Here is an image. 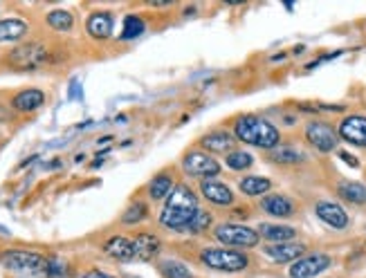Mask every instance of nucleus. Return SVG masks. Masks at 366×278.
Returning a JSON list of instances; mask_svg holds the SVG:
<instances>
[{
    "label": "nucleus",
    "instance_id": "nucleus-1",
    "mask_svg": "<svg viewBox=\"0 0 366 278\" xmlns=\"http://www.w3.org/2000/svg\"><path fill=\"white\" fill-rule=\"evenodd\" d=\"M198 211L200 208H198V198H195V193L187 184H178L171 191V196L166 198V204L160 213V225L171 231L185 233Z\"/></svg>",
    "mask_w": 366,
    "mask_h": 278
},
{
    "label": "nucleus",
    "instance_id": "nucleus-2",
    "mask_svg": "<svg viewBox=\"0 0 366 278\" xmlns=\"http://www.w3.org/2000/svg\"><path fill=\"white\" fill-rule=\"evenodd\" d=\"M234 137L238 142L265 148V150H274L281 142V133L274 123H270L263 117L257 115H243L234 121Z\"/></svg>",
    "mask_w": 366,
    "mask_h": 278
},
{
    "label": "nucleus",
    "instance_id": "nucleus-3",
    "mask_svg": "<svg viewBox=\"0 0 366 278\" xmlns=\"http://www.w3.org/2000/svg\"><path fill=\"white\" fill-rule=\"evenodd\" d=\"M200 262L214 272L236 274V272L247 269L249 258H247V254L232 252V249H227V247H207L200 252Z\"/></svg>",
    "mask_w": 366,
    "mask_h": 278
},
{
    "label": "nucleus",
    "instance_id": "nucleus-4",
    "mask_svg": "<svg viewBox=\"0 0 366 278\" xmlns=\"http://www.w3.org/2000/svg\"><path fill=\"white\" fill-rule=\"evenodd\" d=\"M5 269L11 272H25V274H45L48 265V256L30 252V249H9L3 256H0Z\"/></svg>",
    "mask_w": 366,
    "mask_h": 278
},
{
    "label": "nucleus",
    "instance_id": "nucleus-5",
    "mask_svg": "<svg viewBox=\"0 0 366 278\" xmlns=\"http://www.w3.org/2000/svg\"><path fill=\"white\" fill-rule=\"evenodd\" d=\"M216 240L222 243L225 247H243V249H252L259 245V231L249 229L245 225H234V222H225V225H218L214 229Z\"/></svg>",
    "mask_w": 366,
    "mask_h": 278
},
{
    "label": "nucleus",
    "instance_id": "nucleus-6",
    "mask_svg": "<svg viewBox=\"0 0 366 278\" xmlns=\"http://www.w3.org/2000/svg\"><path fill=\"white\" fill-rule=\"evenodd\" d=\"M48 61V50L41 43H23L9 52V65L14 70H36Z\"/></svg>",
    "mask_w": 366,
    "mask_h": 278
},
{
    "label": "nucleus",
    "instance_id": "nucleus-7",
    "mask_svg": "<svg viewBox=\"0 0 366 278\" xmlns=\"http://www.w3.org/2000/svg\"><path fill=\"white\" fill-rule=\"evenodd\" d=\"M182 169H185L187 175L191 177H205V179H211L220 173V164L207 155V152H200V150H193V152H187L185 160H182Z\"/></svg>",
    "mask_w": 366,
    "mask_h": 278
},
{
    "label": "nucleus",
    "instance_id": "nucleus-8",
    "mask_svg": "<svg viewBox=\"0 0 366 278\" xmlns=\"http://www.w3.org/2000/svg\"><path fill=\"white\" fill-rule=\"evenodd\" d=\"M328 267H330L328 254H311V256H301L299 260H294L288 274L290 278H315L326 272Z\"/></svg>",
    "mask_w": 366,
    "mask_h": 278
},
{
    "label": "nucleus",
    "instance_id": "nucleus-9",
    "mask_svg": "<svg viewBox=\"0 0 366 278\" xmlns=\"http://www.w3.org/2000/svg\"><path fill=\"white\" fill-rule=\"evenodd\" d=\"M306 139L317 150L330 152V150L337 148V139H340V135H337V130L330 126V123H326V121H311L306 126Z\"/></svg>",
    "mask_w": 366,
    "mask_h": 278
},
{
    "label": "nucleus",
    "instance_id": "nucleus-10",
    "mask_svg": "<svg viewBox=\"0 0 366 278\" xmlns=\"http://www.w3.org/2000/svg\"><path fill=\"white\" fill-rule=\"evenodd\" d=\"M337 135L348 144H353L357 148H366V117L364 115L346 117L340 123V128H337Z\"/></svg>",
    "mask_w": 366,
    "mask_h": 278
},
{
    "label": "nucleus",
    "instance_id": "nucleus-11",
    "mask_svg": "<svg viewBox=\"0 0 366 278\" xmlns=\"http://www.w3.org/2000/svg\"><path fill=\"white\" fill-rule=\"evenodd\" d=\"M315 213L317 218L328 225L330 229H346L348 227V213L346 208L340 206L337 202H328V200H321L315 204Z\"/></svg>",
    "mask_w": 366,
    "mask_h": 278
},
{
    "label": "nucleus",
    "instance_id": "nucleus-12",
    "mask_svg": "<svg viewBox=\"0 0 366 278\" xmlns=\"http://www.w3.org/2000/svg\"><path fill=\"white\" fill-rule=\"evenodd\" d=\"M200 193H203V198L207 202L216 204V206H230V204H234V191L227 184L218 182V179H203V182H200Z\"/></svg>",
    "mask_w": 366,
    "mask_h": 278
},
{
    "label": "nucleus",
    "instance_id": "nucleus-13",
    "mask_svg": "<svg viewBox=\"0 0 366 278\" xmlns=\"http://www.w3.org/2000/svg\"><path fill=\"white\" fill-rule=\"evenodd\" d=\"M263 252L274 262H294L303 256L306 247L299 243H279V245H267Z\"/></svg>",
    "mask_w": 366,
    "mask_h": 278
},
{
    "label": "nucleus",
    "instance_id": "nucleus-14",
    "mask_svg": "<svg viewBox=\"0 0 366 278\" xmlns=\"http://www.w3.org/2000/svg\"><path fill=\"white\" fill-rule=\"evenodd\" d=\"M104 252H106V256H110L112 260H119V262L135 260L133 240L124 238V235H112V238H108L106 245H104Z\"/></svg>",
    "mask_w": 366,
    "mask_h": 278
},
{
    "label": "nucleus",
    "instance_id": "nucleus-15",
    "mask_svg": "<svg viewBox=\"0 0 366 278\" xmlns=\"http://www.w3.org/2000/svg\"><path fill=\"white\" fill-rule=\"evenodd\" d=\"M112 25H115V21H112L110 11H95V13H90V18L86 23V30L92 38L106 40L112 36Z\"/></svg>",
    "mask_w": 366,
    "mask_h": 278
},
{
    "label": "nucleus",
    "instance_id": "nucleus-16",
    "mask_svg": "<svg viewBox=\"0 0 366 278\" xmlns=\"http://www.w3.org/2000/svg\"><path fill=\"white\" fill-rule=\"evenodd\" d=\"M133 247H135V260L149 262L160 252V238L156 233H139L133 240Z\"/></svg>",
    "mask_w": 366,
    "mask_h": 278
},
{
    "label": "nucleus",
    "instance_id": "nucleus-17",
    "mask_svg": "<svg viewBox=\"0 0 366 278\" xmlns=\"http://www.w3.org/2000/svg\"><path fill=\"white\" fill-rule=\"evenodd\" d=\"M261 206L265 213H270L274 218H290L294 213V204L290 198L281 196V193H272V196H265L261 200Z\"/></svg>",
    "mask_w": 366,
    "mask_h": 278
},
{
    "label": "nucleus",
    "instance_id": "nucleus-18",
    "mask_svg": "<svg viewBox=\"0 0 366 278\" xmlns=\"http://www.w3.org/2000/svg\"><path fill=\"white\" fill-rule=\"evenodd\" d=\"M259 235H263V238L270 240L272 245L292 243L294 235H297V229L288 225H270V222H263V225H259Z\"/></svg>",
    "mask_w": 366,
    "mask_h": 278
},
{
    "label": "nucleus",
    "instance_id": "nucleus-19",
    "mask_svg": "<svg viewBox=\"0 0 366 278\" xmlns=\"http://www.w3.org/2000/svg\"><path fill=\"white\" fill-rule=\"evenodd\" d=\"M14 108L18 110V113H34V110H38L41 106L45 104V94L36 90V88H30V90H23L18 92L16 96H14Z\"/></svg>",
    "mask_w": 366,
    "mask_h": 278
},
{
    "label": "nucleus",
    "instance_id": "nucleus-20",
    "mask_svg": "<svg viewBox=\"0 0 366 278\" xmlns=\"http://www.w3.org/2000/svg\"><path fill=\"white\" fill-rule=\"evenodd\" d=\"M203 148L211 150V152H227L234 146V135L227 130H214L200 139Z\"/></svg>",
    "mask_w": 366,
    "mask_h": 278
},
{
    "label": "nucleus",
    "instance_id": "nucleus-21",
    "mask_svg": "<svg viewBox=\"0 0 366 278\" xmlns=\"http://www.w3.org/2000/svg\"><path fill=\"white\" fill-rule=\"evenodd\" d=\"M27 23L21 18H5L0 21V43H11V40H21L27 34Z\"/></svg>",
    "mask_w": 366,
    "mask_h": 278
},
{
    "label": "nucleus",
    "instance_id": "nucleus-22",
    "mask_svg": "<svg viewBox=\"0 0 366 278\" xmlns=\"http://www.w3.org/2000/svg\"><path fill=\"white\" fill-rule=\"evenodd\" d=\"M337 196L346 202H350V204H366V187L360 182L344 179V182L337 184Z\"/></svg>",
    "mask_w": 366,
    "mask_h": 278
},
{
    "label": "nucleus",
    "instance_id": "nucleus-23",
    "mask_svg": "<svg viewBox=\"0 0 366 278\" xmlns=\"http://www.w3.org/2000/svg\"><path fill=\"white\" fill-rule=\"evenodd\" d=\"M238 187H241L245 196L257 198V196H265V193L272 189V182L267 177H261V175H249V177H243Z\"/></svg>",
    "mask_w": 366,
    "mask_h": 278
},
{
    "label": "nucleus",
    "instance_id": "nucleus-24",
    "mask_svg": "<svg viewBox=\"0 0 366 278\" xmlns=\"http://www.w3.org/2000/svg\"><path fill=\"white\" fill-rule=\"evenodd\" d=\"M173 177L168 175V173H160L151 179V184H149V196L153 200H164L171 196V191H173Z\"/></svg>",
    "mask_w": 366,
    "mask_h": 278
},
{
    "label": "nucleus",
    "instance_id": "nucleus-25",
    "mask_svg": "<svg viewBox=\"0 0 366 278\" xmlns=\"http://www.w3.org/2000/svg\"><path fill=\"white\" fill-rule=\"evenodd\" d=\"M48 25L56 32H70L75 25V18H72V13L65 9H54L48 13Z\"/></svg>",
    "mask_w": 366,
    "mask_h": 278
},
{
    "label": "nucleus",
    "instance_id": "nucleus-26",
    "mask_svg": "<svg viewBox=\"0 0 366 278\" xmlns=\"http://www.w3.org/2000/svg\"><path fill=\"white\" fill-rule=\"evenodd\" d=\"M270 160L276 164H299L303 160V152L292 146H276L270 150Z\"/></svg>",
    "mask_w": 366,
    "mask_h": 278
},
{
    "label": "nucleus",
    "instance_id": "nucleus-27",
    "mask_svg": "<svg viewBox=\"0 0 366 278\" xmlns=\"http://www.w3.org/2000/svg\"><path fill=\"white\" fill-rule=\"evenodd\" d=\"M146 25L139 16H126L124 18V27H122V40H133V38H139L144 34Z\"/></svg>",
    "mask_w": 366,
    "mask_h": 278
},
{
    "label": "nucleus",
    "instance_id": "nucleus-28",
    "mask_svg": "<svg viewBox=\"0 0 366 278\" xmlns=\"http://www.w3.org/2000/svg\"><path fill=\"white\" fill-rule=\"evenodd\" d=\"M164 278H193V272L180 260H164L160 265Z\"/></svg>",
    "mask_w": 366,
    "mask_h": 278
},
{
    "label": "nucleus",
    "instance_id": "nucleus-29",
    "mask_svg": "<svg viewBox=\"0 0 366 278\" xmlns=\"http://www.w3.org/2000/svg\"><path fill=\"white\" fill-rule=\"evenodd\" d=\"M227 169H232V171H247L252 164H254V157L249 155V152H245V150H232V152H227Z\"/></svg>",
    "mask_w": 366,
    "mask_h": 278
},
{
    "label": "nucleus",
    "instance_id": "nucleus-30",
    "mask_svg": "<svg viewBox=\"0 0 366 278\" xmlns=\"http://www.w3.org/2000/svg\"><path fill=\"white\" fill-rule=\"evenodd\" d=\"M146 216H149L146 204H144V202H133V204L124 211L122 222H124V225H137V222L146 220Z\"/></svg>",
    "mask_w": 366,
    "mask_h": 278
},
{
    "label": "nucleus",
    "instance_id": "nucleus-31",
    "mask_svg": "<svg viewBox=\"0 0 366 278\" xmlns=\"http://www.w3.org/2000/svg\"><path fill=\"white\" fill-rule=\"evenodd\" d=\"M209 227H211V213H209V211H198V213H195V218L191 220V225L187 227L185 233L200 235V233H205Z\"/></svg>",
    "mask_w": 366,
    "mask_h": 278
},
{
    "label": "nucleus",
    "instance_id": "nucleus-32",
    "mask_svg": "<svg viewBox=\"0 0 366 278\" xmlns=\"http://www.w3.org/2000/svg\"><path fill=\"white\" fill-rule=\"evenodd\" d=\"M68 262L61 260V258H56V256H50L48 258V265H45V274L48 278H68Z\"/></svg>",
    "mask_w": 366,
    "mask_h": 278
},
{
    "label": "nucleus",
    "instance_id": "nucleus-33",
    "mask_svg": "<svg viewBox=\"0 0 366 278\" xmlns=\"http://www.w3.org/2000/svg\"><path fill=\"white\" fill-rule=\"evenodd\" d=\"M337 155H340V160H344L348 166H353V169H357V166H360V160L355 155H350V152H346V150H340Z\"/></svg>",
    "mask_w": 366,
    "mask_h": 278
},
{
    "label": "nucleus",
    "instance_id": "nucleus-34",
    "mask_svg": "<svg viewBox=\"0 0 366 278\" xmlns=\"http://www.w3.org/2000/svg\"><path fill=\"white\" fill-rule=\"evenodd\" d=\"M81 278H115V276H110V274H106V272H102V269H90V272H86Z\"/></svg>",
    "mask_w": 366,
    "mask_h": 278
},
{
    "label": "nucleus",
    "instance_id": "nucleus-35",
    "mask_svg": "<svg viewBox=\"0 0 366 278\" xmlns=\"http://www.w3.org/2000/svg\"><path fill=\"white\" fill-rule=\"evenodd\" d=\"M70 99H81V86H79V81L70 83Z\"/></svg>",
    "mask_w": 366,
    "mask_h": 278
},
{
    "label": "nucleus",
    "instance_id": "nucleus-36",
    "mask_svg": "<svg viewBox=\"0 0 366 278\" xmlns=\"http://www.w3.org/2000/svg\"><path fill=\"white\" fill-rule=\"evenodd\" d=\"M340 54H342V52H333L330 57H326V59H335V57H340ZM326 59H323V61H326ZM319 63H321V61H319ZM315 65H317V61H315V63H311V65H308V67H315Z\"/></svg>",
    "mask_w": 366,
    "mask_h": 278
}]
</instances>
